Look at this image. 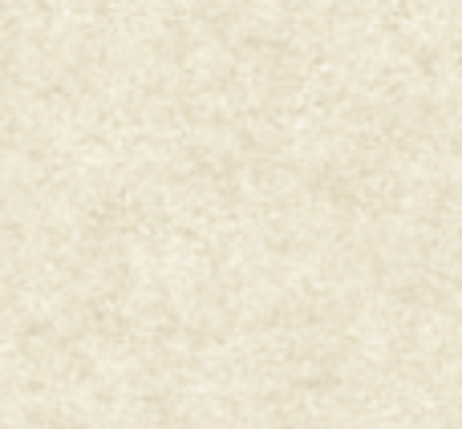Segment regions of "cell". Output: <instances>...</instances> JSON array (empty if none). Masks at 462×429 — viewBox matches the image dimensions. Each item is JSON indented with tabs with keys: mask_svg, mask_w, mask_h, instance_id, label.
<instances>
[]
</instances>
